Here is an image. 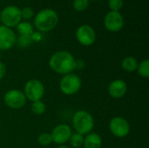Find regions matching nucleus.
Segmentation results:
<instances>
[{"instance_id": "9b49d317", "label": "nucleus", "mask_w": 149, "mask_h": 148, "mask_svg": "<svg viewBox=\"0 0 149 148\" xmlns=\"http://www.w3.org/2000/svg\"><path fill=\"white\" fill-rule=\"evenodd\" d=\"M72 133V129L68 125L59 124L53 128L51 136L52 139V142L60 146L65 145L66 142L69 141Z\"/></svg>"}, {"instance_id": "f257e3e1", "label": "nucleus", "mask_w": 149, "mask_h": 148, "mask_svg": "<svg viewBox=\"0 0 149 148\" xmlns=\"http://www.w3.org/2000/svg\"><path fill=\"white\" fill-rule=\"evenodd\" d=\"M75 58L67 51H58L49 58V66L56 73L66 75L72 73L74 70Z\"/></svg>"}, {"instance_id": "a878e982", "label": "nucleus", "mask_w": 149, "mask_h": 148, "mask_svg": "<svg viewBox=\"0 0 149 148\" xmlns=\"http://www.w3.org/2000/svg\"><path fill=\"white\" fill-rule=\"evenodd\" d=\"M5 73H6V67H5V65L0 61V80L2 79H3V77L5 76Z\"/></svg>"}, {"instance_id": "b1692460", "label": "nucleus", "mask_w": 149, "mask_h": 148, "mask_svg": "<svg viewBox=\"0 0 149 148\" xmlns=\"http://www.w3.org/2000/svg\"><path fill=\"white\" fill-rule=\"evenodd\" d=\"M34 15V11L32 10V8L31 7H24L23 9H21V17L22 18L25 19V20H29L31 19Z\"/></svg>"}, {"instance_id": "39448f33", "label": "nucleus", "mask_w": 149, "mask_h": 148, "mask_svg": "<svg viewBox=\"0 0 149 148\" xmlns=\"http://www.w3.org/2000/svg\"><path fill=\"white\" fill-rule=\"evenodd\" d=\"M21 9L16 5L10 4L5 6L0 12V21L3 25L12 28L21 22Z\"/></svg>"}, {"instance_id": "423d86ee", "label": "nucleus", "mask_w": 149, "mask_h": 148, "mask_svg": "<svg viewBox=\"0 0 149 148\" xmlns=\"http://www.w3.org/2000/svg\"><path fill=\"white\" fill-rule=\"evenodd\" d=\"M23 92L26 99L31 102L41 100L45 94V86L43 83L38 79H30L24 85Z\"/></svg>"}, {"instance_id": "7ed1b4c3", "label": "nucleus", "mask_w": 149, "mask_h": 148, "mask_svg": "<svg viewBox=\"0 0 149 148\" xmlns=\"http://www.w3.org/2000/svg\"><path fill=\"white\" fill-rule=\"evenodd\" d=\"M72 122L75 132L83 136L92 133L94 127V120L93 115L85 110H79L74 113Z\"/></svg>"}, {"instance_id": "393cba45", "label": "nucleus", "mask_w": 149, "mask_h": 148, "mask_svg": "<svg viewBox=\"0 0 149 148\" xmlns=\"http://www.w3.org/2000/svg\"><path fill=\"white\" fill-rule=\"evenodd\" d=\"M74 67L75 70H83L86 67V63L83 59H75V63H74Z\"/></svg>"}, {"instance_id": "f3484780", "label": "nucleus", "mask_w": 149, "mask_h": 148, "mask_svg": "<svg viewBox=\"0 0 149 148\" xmlns=\"http://www.w3.org/2000/svg\"><path fill=\"white\" fill-rule=\"evenodd\" d=\"M138 74L144 79H148L149 77V60L144 59L141 63H138V66L136 69Z\"/></svg>"}, {"instance_id": "bb28decb", "label": "nucleus", "mask_w": 149, "mask_h": 148, "mask_svg": "<svg viewBox=\"0 0 149 148\" xmlns=\"http://www.w3.org/2000/svg\"><path fill=\"white\" fill-rule=\"evenodd\" d=\"M31 38L32 39V42L33 41H40L41 38H42V36H41V34L39 32H34L33 31V33L31 35Z\"/></svg>"}, {"instance_id": "20e7f679", "label": "nucleus", "mask_w": 149, "mask_h": 148, "mask_svg": "<svg viewBox=\"0 0 149 148\" xmlns=\"http://www.w3.org/2000/svg\"><path fill=\"white\" fill-rule=\"evenodd\" d=\"M81 85L82 81L80 78L73 72L64 75L59 81L60 91L67 96L76 94L80 90Z\"/></svg>"}, {"instance_id": "4be33fe9", "label": "nucleus", "mask_w": 149, "mask_h": 148, "mask_svg": "<svg viewBox=\"0 0 149 148\" xmlns=\"http://www.w3.org/2000/svg\"><path fill=\"white\" fill-rule=\"evenodd\" d=\"M20 47H28L31 44L32 39L31 36H19V38H17V42Z\"/></svg>"}, {"instance_id": "f03ea898", "label": "nucleus", "mask_w": 149, "mask_h": 148, "mask_svg": "<svg viewBox=\"0 0 149 148\" xmlns=\"http://www.w3.org/2000/svg\"><path fill=\"white\" fill-rule=\"evenodd\" d=\"M58 22V13L50 8L39 10L34 17L35 27L42 32L52 31L56 27Z\"/></svg>"}, {"instance_id": "4468645a", "label": "nucleus", "mask_w": 149, "mask_h": 148, "mask_svg": "<svg viewBox=\"0 0 149 148\" xmlns=\"http://www.w3.org/2000/svg\"><path fill=\"white\" fill-rule=\"evenodd\" d=\"M84 148H101L102 139L96 133H90L84 137Z\"/></svg>"}, {"instance_id": "0eeeda50", "label": "nucleus", "mask_w": 149, "mask_h": 148, "mask_svg": "<svg viewBox=\"0 0 149 148\" xmlns=\"http://www.w3.org/2000/svg\"><path fill=\"white\" fill-rule=\"evenodd\" d=\"M26 98L24 92L18 89L9 90L3 97L4 104L11 109H20L26 104Z\"/></svg>"}, {"instance_id": "6e6552de", "label": "nucleus", "mask_w": 149, "mask_h": 148, "mask_svg": "<svg viewBox=\"0 0 149 148\" xmlns=\"http://www.w3.org/2000/svg\"><path fill=\"white\" fill-rule=\"evenodd\" d=\"M111 133L117 138H125L130 133V124L122 117H114L109 122Z\"/></svg>"}, {"instance_id": "a211bd4d", "label": "nucleus", "mask_w": 149, "mask_h": 148, "mask_svg": "<svg viewBox=\"0 0 149 148\" xmlns=\"http://www.w3.org/2000/svg\"><path fill=\"white\" fill-rule=\"evenodd\" d=\"M68 142L70 143L71 147L72 148L81 147H83V143H84V136L77 133H72Z\"/></svg>"}, {"instance_id": "f8f14e48", "label": "nucleus", "mask_w": 149, "mask_h": 148, "mask_svg": "<svg viewBox=\"0 0 149 148\" xmlns=\"http://www.w3.org/2000/svg\"><path fill=\"white\" fill-rule=\"evenodd\" d=\"M17 42L16 33L11 28L0 24V51L11 49Z\"/></svg>"}, {"instance_id": "5701e85b", "label": "nucleus", "mask_w": 149, "mask_h": 148, "mask_svg": "<svg viewBox=\"0 0 149 148\" xmlns=\"http://www.w3.org/2000/svg\"><path fill=\"white\" fill-rule=\"evenodd\" d=\"M123 0H108V7L113 11H119L123 7Z\"/></svg>"}, {"instance_id": "9d476101", "label": "nucleus", "mask_w": 149, "mask_h": 148, "mask_svg": "<svg viewBox=\"0 0 149 148\" xmlns=\"http://www.w3.org/2000/svg\"><path fill=\"white\" fill-rule=\"evenodd\" d=\"M124 17L120 11L110 10L104 17V26L111 32H117L124 26Z\"/></svg>"}, {"instance_id": "1a4fd4ad", "label": "nucleus", "mask_w": 149, "mask_h": 148, "mask_svg": "<svg viewBox=\"0 0 149 148\" xmlns=\"http://www.w3.org/2000/svg\"><path fill=\"white\" fill-rule=\"evenodd\" d=\"M76 38L80 44L90 46L95 43L97 35L95 30L91 25L82 24L76 31Z\"/></svg>"}, {"instance_id": "ddd939ff", "label": "nucleus", "mask_w": 149, "mask_h": 148, "mask_svg": "<svg viewBox=\"0 0 149 148\" xmlns=\"http://www.w3.org/2000/svg\"><path fill=\"white\" fill-rule=\"evenodd\" d=\"M127 91V85L122 79H115L108 85V93L113 99H121Z\"/></svg>"}, {"instance_id": "c85d7f7f", "label": "nucleus", "mask_w": 149, "mask_h": 148, "mask_svg": "<svg viewBox=\"0 0 149 148\" xmlns=\"http://www.w3.org/2000/svg\"><path fill=\"white\" fill-rule=\"evenodd\" d=\"M93 1H100V0H93Z\"/></svg>"}, {"instance_id": "cd10ccee", "label": "nucleus", "mask_w": 149, "mask_h": 148, "mask_svg": "<svg viewBox=\"0 0 149 148\" xmlns=\"http://www.w3.org/2000/svg\"><path fill=\"white\" fill-rule=\"evenodd\" d=\"M57 148H70L69 147H67V146H65V145H60Z\"/></svg>"}, {"instance_id": "6ab92c4d", "label": "nucleus", "mask_w": 149, "mask_h": 148, "mask_svg": "<svg viewBox=\"0 0 149 148\" xmlns=\"http://www.w3.org/2000/svg\"><path fill=\"white\" fill-rule=\"evenodd\" d=\"M31 112L35 115H42L45 113L46 110V106L42 100H38V101L32 102L31 106Z\"/></svg>"}, {"instance_id": "dca6fc26", "label": "nucleus", "mask_w": 149, "mask_h": 148, "mask_svg": "<svg viewBox=\"0 0 149 148\" xmlns=\"http://www.w3.org/2000/svg\"><path fill=\"white\" fill-rule=\"evenodd\" d=\"M16 27L20 36H31L33 33V27L29 22H20Z\"/></svg>"}, {"instance_id": "2eb2a0df", "label": "nucleus", "mask_w": 149, "mask_h": 148, "mask_svg": "<svg viewBox=\"0 0 149 148\" xmlns=\"http://www.w3.org/2000/svg\"><path fill=\"white\" fill-rule=\"evenodd\" d=\"M138 66V61L135 58L129 56L123 58L121 61V67L127 72H134L136 71Z\"/></svg>"}, {"instance_id": "aec40b11", "label": "nucleus", "mask_w": 149, "mask_h": 148, "mask_svg": "<svg viewBox=\"0 0 149 148\" xmlns=\"http://www.w3.org/2000/svg\"><path fill=\"white\" fill-rule=\"evenodd\" d=\"M52 142V139L51 136V133H43L38 137V143L43 147H46L51 145Z\"/></svg>"}, {"instance_id": "412c9836", "label": "nucleus", "mask_w": 149, "mask_h": 148, "mask_svg": "<svg viewBox=\"0 0 149 148\" xmlns=\"http://www.w3.org/2000/svg\"><path fill=\"white\" fill-rule=\"evenodd\" d=\"M72 6L77 11H84L89 6V0H73Z\"/></svg>"}]
</instances>
